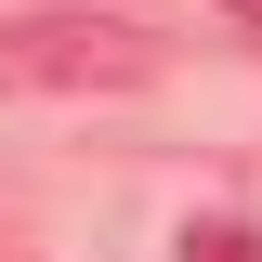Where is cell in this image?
I'll list each match as a JSON object with an SVG mask.
<instances>
[{
  "instance_id": "2",
  "label": "cell",
  "mask_w": 262,
  "mask_h": 262,
  "mask_svg": "<svg viewBox=\"0 0 262 262\" xmlns=\"http://www.w3.org/2000/svg\"><path fill=\"white\" fill-rule=\"evenodd\" d=\"M170 262H262V223H236V210H196V223L170 236Z\"/></svg>"
},
{
  "instance_id": "1",
  "label": "cell",
  "mask_w": 262,
  "mask_h": 262,
  "mask_svg": "<svg viewBox=\"0 0 262 262\" xmlns=\"http://www.w3.org/2000/svg\"><path fill=\"white\" fill-rule=\"evenodd\" d=\"M131 79H158V27H131V13H0V105L131 92Z\"/></svg>"
},
{
  "instance_id": "3",
  "label": "cell",
  "mask_w": 262,
  "mask_h": 262,
  "mask_svg": "<svg viewBox=\"0 0 262 262\" xmlns=\"http://www.w3.org/2000/svg\"><path fill=\"white\" fill-rule=\"evenodd\" d=\"M223 13H236V27H262V0H223Z\"/></svg>"
}]
</instances>
